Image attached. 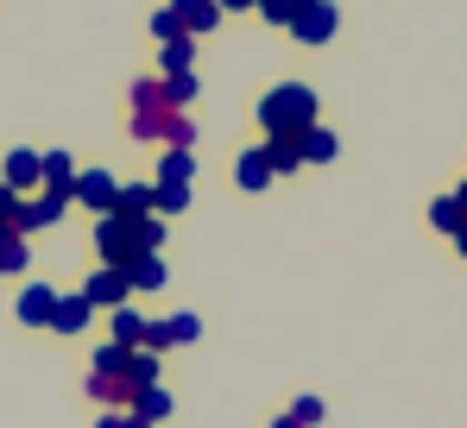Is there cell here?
<instances>
[{
    "mask_svg": "<svg viewBox=\"0 0 467 428\" xmlns=\"http://www.w3.org/2000/svg\"><path fill=\"white\" fill-rule=\"evenodd\" d=\"M164 246V214H101L95 220V252H101V265H133V259H146Z\"/></svg>",
    "mask_w": 467,
    "mask_h": 428,
    "instance_id": "1",
    "label": "cell"
},
{
    "mask_svg": "<svg viewBox=\"0 0 467 428\" xmlns=\"http://www.w3.org/2000/svg\"><path fill=\"white\" fill-rule=\"evenodd\" d=\"M127 127H133V139H146V145L164 139V145H183V151L196 145V120L164 101V82H133V120Z\"/></svg>",
    "mask_w": 467,
    "mask_h": 428,
    "instance_id": "2",
    "label": "cell"
},
{
    "mask_svg": "<svg viewBox=\"0 0 467 428\" xmlns=\"http://www.w3.org/2000/svg\"><path fill=\"white\" fill-rule=\"evenodd\" d=\"M259 127H265V139H297V133H310L316 127V88L310 82H278V88H265V95H259Z\"/></svg>",
    "mask_w": 467,
    "mask_h": 428,
    "instance_id": "3",
    "label": "cell"
},
{
    "mask_svg": "<svg viewBox=\"0 0 467 428\" xmlns=\"http://www.w3.org/2000/svg\"><path fill=\"white\" fill-rule=\"evenodd\" d=\"M335 25H341V13H335L328 0H310V6H304L285 32H291L297 45H328V38H335Z\"/></svg>",
    "mask_w": 467,
    "mask_h": 428,
    "instance_id": "4",
    "label": "cell"
},
{
    "mask_svg": "<svg viewBox=\"0 0 467 428\" xmlns=\"http://www.w3.org/2000/svg\"><path fill=\"white\" fill-rule=\"evenodd\" d=\"M82 296H88L95 309H120V302L133 296V278H127L120 265H101V271H88V284H82Z\"/></svg>",
    "mask_w": 467,
    "mask_h": 428,
    "instance_id": "5",
    "label": "cell"
},
{
    "mask_svg": "<svg viewBox=\"0 0 467 428\" xmlns=\"http://www.w3.org/2000/svg\"><path fill=\"white\" fill-rule=\"evenodd\" d=\"M114 196H120V183L108 170H77V183H70V202H82V209H95V214L114 209Z\"/></svg>",
    "mask_w": 467,
    "mask_h": 428,
    "instance_id": "6",
    "label": "cell"
},
{
    "mask_svg": "<svg viewBox=\"0 0 467 428\" xmlns=\"http://www.w3.org/2000/svg\"><path fill=\"white\" fill-rule=\"evenodd\" d=\"M64 209H70V196H26L19 202V220H13V233H38V227H57L64 220Z\"/></svg>",
    "mask_w": 467,
    "mask_h": 428,
    "instance_id": "7",
    "label": "cell"
},
{
    "mask_svg": "<svg viewBox=\"0 0 467 428\" xmlns=\"http://www.w3.org/2000/svg\"><path fill=\"white\" fill-rule=\"evenodd\" d=\"M171 13H177V25H183L190 38L222 25V0H171Z\"/></svg>",
    "mask_w": 467,
    "mask_h": 428,
    "instance_id": "8",
    "label": "cell"
},
{
    "mask_svg": "<svg viewBox=\"0 0 467 428\" xmlns=\"http://www.w3.org/2000/svg\"><path fill=\"white\" fill-rule=\"evenodd\" d=\"M38 177H45L51 196H70V183H77V158H70V151H38Z\"/></svg>",
    "mask_w": 467,
    "mask_h": 428,
    "instance_id": "9",
    "label": "cell"
},
{
    "mask_svg": "<svg viewBox=\"0 0 467 428\" xmlns=\"http://www.w3.org/2000/svg\"><path fill=\"white\" fill-rule=\"evenodd\" d=\"M88 315H95V302H88V296H57V309H51V328H57V334H82V328H88Z\"/></svg>",
    "mask_w": 467,
    "mask_h": 428,
    "instance_id": "10",
    "label": "cell"
},
{
    "mask_svg": "<svg viewBox=\"0 0 467 428\" xmlns=\"http://www.w3.org/2000/svg\"><path fill=\"white\" fill-rule=\"evenodd\" d=\"M0 183H13L19 196H26L32 183H45V177H38V151H6V164H0Z\"/></svg>",
    "mask_w": 467,
    "mask_h": 428,
    "instance_id": "11",
    "label": "cell"
},
{
    "mask_svg": "<svg viewBox=\"0 0 467 428\" xmlns=\"http://www.w3.org/2000/svg\"><path fill=\"white\" fill-rule=\"evenodd\" d=\"M51 309H57V290H45V284H32L19 296V321L26 328H51Z\"/></svg>",
    "mask_w": 467,
    "mask_h": 428,
    "instance_id": "12",
    "label": "cell"
},
{
    "mask_svg": "<svg viewBox=\"0 0 467 428\" xmlns=\"http://www.w3.org/2000/svg\"><path fill=\"white\" fill-rule=\"evenodd\" d=\"M234 183H240V189H246V196H253V189H265V183H272V164H265V158H259V145H253V151H240V164H234Z\"/></svg>",
    "mask_w": 467,
    "mask_h": 428,
    "instance_id": "13",
    "label": "cell"
},
{
    "mask_svg": "<svg viewBox=\"0 0 467 428\" xmlns=\"http://www.w3.org/2000/svg\"><path fill=\"white\" fill-rule=\"evenodd\" d=\"M190 57H196V38H190V32H177V38H164V45H158V70H164V76L190 70Z\"/></svg>",
    "mask_w": 467,
    "mask_h": 428,
    "instance_id": "14",
    "label": "cell"
},
{
    "mask_svg": "<svg viewBox=\"0 0 467 428\" xmlns=\"http://www.w3.org/2000/svg\"><path fill=\"white\" fill-rule=\"evenodd\" d=\"M297 151H304V164H328V158L341 151V139H335L328 127H310V133H297Z\"/></svg>",
    "mask_w": 467,
    "mask_h": 428,
    "instance_id": "15",
    "label": "cell"
},
{
    "mask_svg": "<svg viewBox=\"0 0 467 428\" xmlns=\"http://www.w3.org/2000/svg\"><path fill=\"white\" fill-rule=\"evenodd\" d=\"M196 177V158L183 151V145H164V158H158V183H190Z\"/></svg>",
    "mask_w": 467,
    "mask_h": 428,
    "instance_id": "16",
    "label": "cell"
},
{
    "mask_svg": "<svg viewBox=\"0 0 467 428\" xmlns=\"http://www.w3.org/2000/svg\"><path fill=\"white\" fill-rule=\"evenodd\" d=\"M259 158L272 164V177H285V170H297V164H304L297 139H265V145H259Z\"/></svg>",
    "mask_w": 467,
    "mask_h": 428,
    "instance_id": "17",
    "label": "cell"
},
{
    "mask_svg": "<svg viewBox=\"0 0 467 428\" xmlns=\"http://www.w3.org/2000/svg\"><path fill=\"white\" fill-rule=\"evenodd\" d=\"M127 278H133V290H164L171 271H164V259H158V252H146V259H133V265H127Z\"/></svg>",
    "mask_w": 467,
    "mask_h": 428,
    "instance_id": "18",
    "label": "cell"
},
{
    "mask_svg": "<svg viewBox=\"0 0 467 428\" xmlns=\"http://www.w3.org/2000/svg\"><path fill=\"white\" fill-rule=\"evenodd\" d=\"M108 214H152V183H120V196H114Z\"/></svg>",
    "mask_w": 467,
    "mask_h": 428,
    "instance_id": "19",
    "label": "cell"
},
{
    "mask_svg": "<svg viewBox=\"0 0 467 428\" xmlns=\"http://www.w3.org/2000/svg\"><path fill=\"white\" fill-rule=\"evenodd\" d=\"M26 259H32V252H26V233L0 227V278H6V271H26Z\"/></svg>",
    "mask_w": 467,
    "mask_h": 428,
    "instance_id": "20",
    "label": "cell"
},
{
    "mask_svg": "<svg viewBox=\"0 0 467 428\" xmlns=\"http://www.w3.org/2000/svg\"><path fill=\"white\" fill-rule=\"evenodd\" d=\"M190 209V183H152V214H177Z\"/></svg>",
    "mask_w": 467,
    "mask_h": 428,
    "instance_id": "21",
    "label": "cell"
},
{
    "mask_svg": "<svg viewBox=\"0 0 467 428\" xmlns=\"http://www.w3.org/2000/svg\"><path fill=\"white\" fill-rule=\"evenodd\" d=\"M133 410H140L146 423H164V416H171V391H164V384H152V391H140V397H133Z\"/></svg>",
    "mask_w": 467,
    "mask_h": 428,
    "instance_id": "22",
    "label": "cell"
},
{
    "mask_svg": "<svg viewBox=\"0 0 467 428\" xmlns=\"http://www.w3.org/2000/svg\"><path fill=\"white\" fill-rule=\"evenodd\" d=\"M114 341H120V347H140V341H146V321H140L127 302L114 309Z\"/></svg>",
    "mask_w": 467,
    "mask_h": 428,
    "instance_id": "23",
    "label": "cell"
},
{
    "mask_svg": "<svg viewBox=\"0 0 467 428\" xmlns=\"http://www.w3.org/2000/svg\"><path fill=\"white\" fill-rule=\"evenodd\" d=\"M430 220H436L442 233H455V227H462L467 214H462V202H455V196H436V202H430Z\"/></svg>",
    "mask_w": 467,
    "mask_h": 428,
    "instance_id": "24",
    "label": "cell"
},
{
    "mask_svg": "<svg viewBox=\"0 0 467 428\" xmlns=\"http://www.w3.org/2000/svg\"><path fill=\"white\" fill-rule=\"evenodd\" d=\"M164 101H171V107H183V101H196V76H190V70L164 76Z\"/></svg>",
    "mask_w": 467,
    "mask_h": 428,
    "instance_id": "25",
    "label": "cell"
},
{
    "mask_svg": "<svg viewBox=\"0 0 467 428\" xmlns=\"http://www.w3.org/2000/svg\"><path fill=\"white\" fill-rule=\"evenodd\" d=\"M304 6H310V0H259V13H265L272 25H291V19H297Z\"/></svg>",
    "mask_w": 467,
    "mask_h": 428,
    "instance_id": "26",
    "label": "cell"
},
{
    "mask_svg": "<svg viewBox=\"0 0 467 428\" xmlns=\"http://www.w3.org/2000/svg\"><path fill=\"white\" fill-rule=\"evenodd\" d=\"M291 416H297L304 428H316L322 416H328V410H322V397H297V403H291Z\"/></svg>",
    "mask_w": 467,
    "mask_h": 428,
    "instance_id": "27",
    "label": "cell"
},
{
    "mask_svg": "<svg viewBox=\"0 0 467 428\" xmlns=\"http://www.w3.org/2000/svg\"><path fill=\"white\" fill-rule=\"evenodd\" d=\"M19 202H26V196H19L13 183H0V227H13V220H19Z\"/></svg>",
    "mask_w": 467,
    "mask_h": 428,
    "instance_id": "28",
    "label": "cell"
},
{
    "mask_svg": "<svg viewBox=\"0 0 467 428\" xmlns=\"http://www.w3.org/2000/svg\"><path fill=\"white\" fill-rule=\"evenodd\" d=\"M177 32H183V25H177V13H171V6H158V13H152V38L164 45V38H177Z\"/></svg>",
    "mask_w": 467,
    "mask_h": 428,
    "instance_id": "29",
    "label": "cell"
},
{
    "mask_svg": "<svg viewBox=\"0 0 467 428\" xmlns=\"http://www.w3.org/2000/svg\"><path fill=\"white\" fill-rule=\"evenodd\" d=\"M95 428H152V423H146L140 410H133V416H114V410H108V416H101V423H95Z\"/></svg>",
    "mask_w": 467,
    "mask_h": 428,
    "instance_id": "30",
    "label": "cell"
},
{
    "mask_svg": "<svg viewBox=\"0 0 467 428\" xmlns=\"http://www.w3.org/2000/svg\"><path fill=\"white\" fill-rule=\"evenodd\" d=\"M246 6L259 13V0H222V13H246Z\"/></svg>",
    "mask_w": 467,
    "mask_h": 428,
    "instance_id": "31",
    "label": "cell"
},
{
    "mask_svg": "<svg viewBox=\"0 0 467 428\" xmlns=\"http://www.w3.org/2000/svg\"><path fill=\"white\" fill-rule=\"evenodd\" d=\"M449 239H455V252H462V259H467V220H462V227H455V233H449Z\"/></svg>",
    "mask_w": 467,
    "mask_h": 428,
    "instance_id": "32",
    "label": "cell"
},
{
    "mask_svg": "<svg viewBox=\"0 0 467 428\" xmlns=\"http://www.w3.org/2000/svg\"><path fill=\"white\" fill-rule=\"evenodd\" d=\"M272 428H304V423H297V416H278V423H272Z\"/></svg>",
    "mask_w": 467,
    "mask_h": 428,
    "instance_id": "33",
    "label": "cell"
},
{
    "mask_svg": "<svg viewBox=\"0 0 467 428\" xmlns=\"http://www.w3.org/2000/svg\"><path fill=\"white\" fill-rule=\"evenodd\" d=\"M455 202H462V214H467V183H462V189H455Z\"/></svg>",
    "mask_w": 467,
    "mask_h": 428,
    "instance_id": "34",
    "label": "cell"
}]
</instances>
